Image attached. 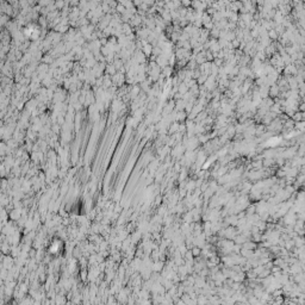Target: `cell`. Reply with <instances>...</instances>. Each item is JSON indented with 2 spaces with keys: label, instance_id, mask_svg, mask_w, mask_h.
<instances>
[{
  "label": "cell",
  "instance_id": "1",
  "mask_svg": "<svg viewBox=\"0 0 305 305\" xmlns=\"http://www.w3.org/2000/svg\"><path fill=\"white\" fill-rule=\"evenodd\" d=\"M301 224H303V222H298V225H301ZM298 230H299V229L296 227V231H298Z\"/></svg>",
  "mask_w": 305,
  "mask_h": 305
}]
</instances>
